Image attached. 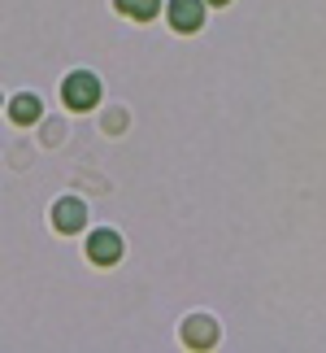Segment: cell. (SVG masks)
Here are the masks:
<instances>
[{"label": "cell", "instance_id": "obj_1", "mask_svg": "<svg viewBox=\"0 0 326 353\" xmlns=\"http://www.w3.org/2000/svg\"><path fill=\"white\" fill-rule=\"evenodd\" d=\"M61 101L70 105V110H91V105L100 101V83H96V74H87V70H78L65 79V88H61Z\"/></svg>", "mask_w": 326, "mask_h": 353}, {"label": "cell", "instance_id": "obj_2", "mask_svg": "<svg viewBox=\"0 0 326 353\" xmlns=\"http://www.w3.org/2000/svg\"><path fill=\"white\" fill-rule=\"evenodd\" d=\"M170 26L174 31H200V22H205V5H200V0H170Z\"/></svg>", "mask_w": 326, "mask_h": 353}, {"label": "cell", "instance_id": "obj_3", "mask_svg": "<svg viewBox=\"0 0 326 353\" xmlns=\"http://www.w3.org/2000/svg\"><path fill=\"white\" fill-rule=\"evenodd\" d=\"M87 257L91 262H100V266H113L118 257H122V236L118 232H96L87 240Z\"/></svg>", "mask_w": 326, "mask_h": 353}, {"label": "cell", "instance_id": "obj_4", "mask_svg": "<svg viewBox=\"0 0 326 353\" xmlns=\"http://www.w3.org/2000/svg\"><path fill=\"white\" fill-rule=\"evenodd\" d=\"M87 223V210H83V201H74V196H65L52 205V227L57 232H78V227Z\"/></svg>", "mask_w": 326, "mask_h": 353}, {"label": "cell", "instance_id": "obj_5", "mask_svg": "<svg viewBox=\"0 0 326 353\" xmlns=\"http://www.w3.org/2000/svg\"><path fill=\"white\" fill-rule=\"evenodd\" d=\"M183 341L192 345V349H209L217 341V327L209 319H187V327H183Z\"/></svg>", "mask_w": 326, "mask_h": 353}, {"label": "cell", "instance_id": "obj_6", "mask_svg": "<svg viewBox=\"0 0 326 353\" xmlns=\"http://www.w3.org/2000/svg\"><path fill=\"white\" fill-rule=\"evenodd\" d=\"M113 5H118V13H127V18H140V22H148V18H157L161 0H113Z\"/></svg>", "mask_w": 326, "mask_h": 353}, {"label": "cell", "instance_id": "obj_7", "mask_svg": "<svg viewBox=\"0 0 326 353\" xmlns=\"http://www.w3.org/2000/svg\"><path fill=\"white\" fill-rule=\"evenodd\" d=\"M9 118H13V122H35V118H39V101H35V97H13Z\"/></svg>", "mask_w": 326, "mask_h": 353}, {"label": "cell", "instance_id": "obj_8", "mask_svg": "<svg viewBox=\"0 0 326 353\" xmlns=\"http://www.w3.org/2000/svg\"><path fill=\"white\" fill-rule=\"evenodd\" d=\"M205 5H230V0H205Z\"/></svg>", "mask_w": 326, "mask_h": 353}]
</instances>
